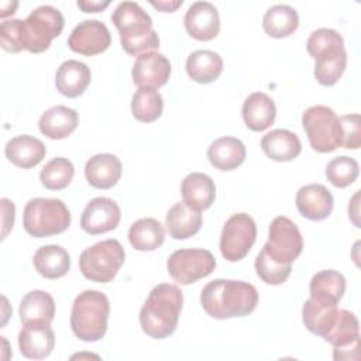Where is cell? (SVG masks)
<instances>
[{
	"mask_svg": "<svg viewBox=\"0 0 361 361\" xmlns=\"http://www.w3.org/2000/svg\"><path fill=\"white\" fill-rule=\"evenodd\" d=\"M17 6H18L17 1H6V3H1V6H0V17H1V18H6L7 16L14 14Z\"/></svg>",
	"mask_w": 361,
	"mask_h": 361,
	"instance_id": "obj_45",
	"label": "cell"
},
{
	"mask_svg": "<svg viewBox=\"0 0 361 361\" xmlns=\"http://www.w3.org/2000/svg\"><path fill=\"white\" fill-rule=\"evenodd\" d=\"M254 267H255L257 275L268 285L283 283L289 278L292 271V265H282L274 261L264 247L257 255Z\"/></svg>",
	"mask_w": 361,
	"mask_h": 361,
	"instance_id": "obj_39",
	"label": "cell"
},
{
	"mask_svg": "<svg viewBox=\"0 0 361 361\" xmlns=\"http://www.w3.org/2000/svg\"><path fill=\"white\" fill-rule=\"evenodd\" d=\"M360 173L358 162L351 157H336L326 166L327 180L336 188H347L355 182Z\"/></svg>",
	"mask_w": 361,
	"mask_h": 361,
	"instance_id": "obj_38",
	"label": "cell"
},
{
	"mask_svg": "<svg viewBox=\"0 0 361 361\" xmlns=\"http://www.w3.org/2000/svg\"><path fill=\"white\" fill-rule=\"evenodd\" d=\"M258 292L254 285L235 279H214L200 293L203 310L213 319L244 317L254 312Z\"/></svg>",
	"mask_w": 361,
	"mask_h": 361,
	"instance_id": "obj_2",
	"label": "cell"
},
{
	"mask_svg": "<svg viewBox=\"0 0 361 361\" xmlns=\"http://www.w3.org/2000/svg\"><path fill=\"white\" fill-rule=\"evenodd\" d=\"M314 78L322 86H333L343 76L347 66V51L338 52L314 59Z\"/></svg>",
	"mask_w": 361,
	"mask_h": 361,
	"instance_id": "obj_37",
	"label": "cell"
},
{
	"mask_svg": "<svg viewBox=\"0 0 361 361\" xmlns=\"http://www.w3.org/2000/svg\"><path fill=\"white\" fill-rule=\"evenodd\" d=\"M164 226L152 217L134 221L128 230V241L138 251H154L164 244Z\"/></svg>",
	"mask_w": 361,
	"mask_h": 361,
	"instance_id": "obj_33",
	"label": "cell"
},
{
	"mask_svg": "<svg viewBox=\"0 0 361 361\" xmlns=\"http://www.w3.org/2000/svg\"><path fill=\"white\" fill-rule=\"evenodd\" d=\"M216 268V258L203 248H182L171 254L166 269L171 278L180 285H190L210 275Z\"/></svg>",
	"mask_w": 361,
	"mask_h": 361,
	"instance_id": "obj_10",
	"label": "cell"
},
{
	"mask_svg": "<svg viewBox=\"0 0 361 361\" xmlns=\"http://www.w3.org/2000/svg\"><path fill=\"white\" fill-rule=\"evenodd\" d=\"M261 148L268 158L278 162H288L300 154L302 144L295 133L285 128H276L262 137Z\"/></svg>",
	"mask_w": 361,
	"mask_h": 361,
	"instance_id": "obj_27",
	"label": "cell"
},
{
	"mask_svg": "<svg viewBox=\"0 0 361 361\" xmlns=\"http://www.w3.org/2000/svg\"><path fill=\"white\" fill-rule=\"evenodd\" d=\"M340 48H344V39L340 32L331 28L314 30L309 35L306 42V49L313 59H316L317 56L326 52L340 49Z\"/></svg>",
	"mask_w": 361,
	"mask_h": 361,
	"instance_id": "obj_40",
	"label": "cell"
},
{
	"mask_svg": "<svg viewBox=\"0 0 361 361\" xmlns=\"http://www.w3.org/2000/svg\"><path fill=\"white\" fill-rule=\"evenodd\" d=\"M55 347V334L49 323H30L18 333V348L25 358L41 360Z\"/></svg>",
	"mask_w": 361,
	"mask_h": 361,
	"instance_id": "obj_18",
	"label": "cell"
},
{
	"mask_svg": "<svg viewBox=\"0 0 361 361\" xmlns=\"http://www.w3.org/2000/svg\"><path fill=\"white\" fill-rule=\"evenodd\" d=\"M152 7L164 11V13H173L178 7L183 4V0H162V1H149Z\"/></svg>",
	"mask_w": 361,
	"mask_h": 361,
	"instance_id": "obj_44",
	"label": "cell"
},
{
	"mask_svg": "<svg viewBox=\"0 0 361 361\" xmlns=\"http://www.w3.org/2000/svg\"><path fill=\"white\" fill-rule=\"evenodd\" d=\"M78 124L79 114L75 109L66 106H54L42 113L38 121V128L51 140H63L76 130Z\"/></svg>",
	"mask_w": 361,
	"mask_h": 361,
	"instance_id": "obj_24",
	"label": "cell"
},
{
	"mask_svg": "<svg viewBox=\"0 0 361 361\" xmlns=\"http://www.w3.org/2000/svg\"><path fill=\"white\" fill-rule=\"evenodd\" d=\"M111 21L120 34L123 49L140 56L159 48V37L152 30L149 14L135 1H121L111 14Z\"/></svg>",
	"mask_w": 361,
	"mask_h": 361,
	"instance_id": "obj_4",
	"label": "cell"
},
{
	"mask_svg": "<svg viewBox=\"0 0 361 361\" xmlns=\"http://www.w3.org/2000/svg\"><path fill=\"white\" fill-rule=\"evenodd\" d=\"M183 202L193 210L203 212L209 209L216 199V186L213 179L202 172L186 175L180 185Z\"/></svg>",
	"mask_w": 361,
	"mask_h": 361,
	"instance_id": "obj_23",
	"label": "cell"
},
{
	"mask_svg": "<svg viewBox=\"0 0 361 361\" xmlns=\"http://www.w3.org/2000/svg\"><path fill=\"white\" fill-rule=\"evenodd\" d=\"M110 4L109 0L106 1H93V0H79L78 7L85 13H99L104 10Z\"/></svg>",
	"mask_w": 361,
	"mask_h": 361,
	"instance_id": "obj_43",
	"label": "cell"
},
{
	"mask_svg": "<svg viewBox=\"0 0 361 361\" xmlns=\"http://www.w3.org/2000/svg\"><path fill=\"white\" fill-rule=\"evenodd\" d=\"M257 238V224L247 213L227 219L220 235V252L224 259L237 262L245 258Z\"/></svg>",
	"mask_w": 361,
	"mask_h": 361,
	"instance_id": "obj_9",
	"label": "cell"
},
{
	"mask_svg": "<svg viewBox=\"0 0 361 361\" xmlns=\"http://www.w3.org/2000/svg\"><path fill=\"white\" fill-rule=\"evenodd\" d=\"M337 309V306L319 305L309 298L302 307V320L305 327L313 334L324 337L336 320Z\"/></svg>",
	"mask_w": 361,
	"mask_h": 361,
	"instance_id": "obj_35",
	"label": "cell"
},
{
	"mask_svg": "<svg viewBox=\"0 0 361 361\" xmlns=\"http://www.w3.org/2000/svg\"><path fill=\"white\" fill-rule=\"evenodd\" d=\"M310 299L323 306H337L345 292V278L334 269L314 274L309 283Z\"/></svg>",
	"mask_w": 361,
	"mask_h": 361,
	"instance_id": "obj_19",
	"label": "cell"
},
{
	"mask_svg": "<svg viewBox=\"0 0 361 361\" xmlns=\"http://www.w3.org/2000/svg\"><path fill=\"white\" fill-rule=\"evenodd\" d=\"M6 158L16 166L30 169L37 166L47 154L44 142L32 135L23 134L11 138L4 148Z\"/></svg>",
	"mask_w": 361,
	"mask_h": 361,
	"instance_id": "obj_21",
	"label": "cell"
},
{
	"mask_svg": "<svg viewBox=\"0 0 361 361\" xmlns=\"http://www.w3.org/2000/svg\"><path fill=\"white\" fill-rule=\"evenodd\" d=\"M295 202L299 213L312 221L327 219L334 206L333 195L324 185L320 183L302 186L296 193Z\"/></svg>",
	"mask_w": 361,
	"mask_h": 361,
	"instance_id": "obj_17",
	"label": "cell"
},
{
	"mask_svg": "<svg viewBox=\"0 0 361 361\" xmlns=\"http://www.w3.org/2000/svg\"><path fill=\"white\" fill-rule=\"evenodd\" d=\"M264 248L278 264L292 265L303 250V238L290 219L278 216L269 224L268 241Z\"/></svg>",
	"mask_w": 361,
	"mask_h": 361,
	"instance_id": "obj_11",
	"label": "cell"
},
{
	"mask_svg": "<svg viewBox=\"0 0 361 361\" xmlns=\"http://www.w3.org/2000/svg\"><path fill=\"white\" fill-rule=\"evenodd\" d=\"M165 226L172 238L186 240L200 230L202 214L189 207L185 202H179L168 210Z\"/></svg>",
	"mask_w": 361,
	"mask_h": 361,
	"instance_id": "obj_28",
	"label": "cell"
},
{
	"mask_svg": "<svg viewBox=\"0 0 361 361\" xmlns=\"http://www.w3.org/2000/svg\"><path fill=\"white\" fill-rule=\"evenodd\" d=\"M111 44V34L99 20H83L71 32L68 47L80 55L93 56L104 52Z\"/></svg>",
	"mask_w": 361,
	"mask_h": 361,
	"instance_id": "obj_13",
	"label": "cell"
},
{
	"mask_svg": "<svg viewBox=\"0 0 361 361\" xmlns=\"http://www.w3.org/2000/svg\"><path fill=\"white\" fill-rule=\"evenodd\" d=\"M1 210H3V234L1 238L4 240L8 231L13 228L14 224V203L6 197L1 199Z\"/></svg>",
	"mask_w": 361,
	"mask_h": 361,
	"instance_id": "obj_42",
	"label": "cell"
},
{
	"mask_svg": "<svg viewBox=\"0 0 361 361\" xmlns=\"http://www.w3.org/2000/svg\"><path fill=\"white\" fill-rule=\"evenodd\" d=\"M121 161L113 154L93 155L85 165L86 180L96 189L113 188L121 178Z\"/></svg>",
	"mask_w": 361,
	"mask_h": 361,
	"instance_id": "obj_22",
	"label": "cell"
},
{
	"mask_svg": "<svg viewBox=\"0 0 361 361\" xmlns=\"http://www.w3.org/2000/svg\"><path fill=\"white\" fill-rule=\"evenodd\" d=\"M65 18L62 13L49 4L34 8L25 20H4L0 25V45L6 52L17 54L28 51L41 54L51 41L62 32Z\"/></svg>",
	"mask_w": 361,
	"mask_h": 361,
	"instance_id": "obj_1",
	"label": "cell"
},
{
	"mask_svg": "<svg viewBox=\"0 0 361 361\" xmlns=\"http://www.w3.org/2000/svg\"><path fill=\"white\" fill-rule=\"evenodd\" d=\"M32 262L37 272L47 279L62 278L71 268V257L68 251L56 244L39 247L34 254Z\"/></svg>",
	"mask_w": 361,
	"mask_h": 361,
	"instance_id": "obj_29",
	"label": "cell"
},
{
	"mask_svg": "<svg viewBox=\"0 0 361 361\" xmlns=\"http://www.w3.org/2000/svg\"><path fill=\"white\" fill-rule=\"evenodd\" d=\"M73 175V164L66 158L56 157L41 169L39 180L45 189L62 190L72 182Z\"/></svg>",
	"mask_w": 361,
	"mask_h": 361,
	"instance_id": "obj_36",
	"label": "cell"
},
{
	"mask_svg": "<svg viewBox=\"0 0 361 361\" xmlns=\"http://www.w3.org/2000/svg\"><path fill=\"white\" fill-rule=\"evenodd\" d=\"M124 259L126 252L120 241L109 238L83 250L79 257V268L86 279L107 283L116 278Z\"/></svg>",
	"mask_w": 361,
	"mask_h": 361,
	"instance_id": "obj_7",
	"label": "cell"
},
{
	"mask_svg": "<svg viewBox=\"0 0 361 361\" xmlns=\"http://www.w3.org/2000/svg\"><path fill=\"white\" fill-rule=\"evenodd\" d=\"M164 110V100L155 89L138 87L131 99V113L141 123H152L158 120Z\"/></svg>",
	"mask_w": 361,
	"mask_h": 361,
	"instance_id": "obj_34",
	"label": "cell"
},
{
	"mask_svg": "<svg viewBox=\"0 0 361 361\" xmlns=\"http://www.w3.org/2000/svg\"><path fill=\"white\" fill-rule=\"evenodd\" d=\"M121 219L118 204L104 196L92 199L82 212L80 227L83 231L92 235L103 234L114 230Z\"/></svg>",
	"mask_w": 361,
	"mask_h": 361,
	"instance_id": "obj_14",
	"label": "cell"
},
{
	"mask_svg": "<svg viewBox=\"0 0 361 361\" xmlns=\"http://www.w3.org/2000/svg\"><path fill=\"white\" fill-rule=\"evenodd\" d=\"M92 79L90 69L86 63L68 59L56 71L55 86L56 90L69 99L79 97L85 93Z\"/></svg>",
	"mask_w": 361,
	"mask_h": 361,
	"instance_id": "obj_20",
	"label": "cell"
},
{
	"mask_svg": "<svg viewBox=\"0 0 361 361\" xmlns=\"http://www.w3.org/2000/svg\"><path fill=\"white\" fill-rule=\"evenodd\" d=\"M302 126L314 151L324 154L341 147L340 117L333 109L322 104L306 109L302 114Z\"/></svg>",
	"mask_w": 361,
	"mask_h": 361,
	"instance_id": "obj_8",
	"label": "cell"
},
{
	"mask_svg": "<svg viewBox=\"0 0 361 361\" xmlns=\"http://www.w3.org/2000/svg\"><path fill=\"white\" fill-rule=\"evenodd\" d=\"M245 145L235 137H220L207 148V159L219 171L237 169L245 161Z\"/></svg>",
	"mask_w": 361,
	"mask_h": 361,
	"instance_id": "obj_25",
	"label": "cell"
},
{
	"mask_svg": "<svg viewBox=\"0 0 361 361\" xmlns=\"http://www.w3.org/2000/svg\"><path fill=\"white\" fill-rule=\"evenodd\" d=\"M298 25V11L288 4H275L262 17V28L272 38H286L296 31Z\"/></svg>",
	"mask_w": 361,
	"mask_h": 361,
	"instance_id": "obj_32",
	"label": "cell"
},
{
	"mask_svg": "<svg viewBox=\"0 0 361 361\" xmlns=\"http://www.w3.org/2000/svg\"><path fill=\"white\" fill-rule=\"evenodd\" d=\"M186 72L196 83H212L219 79L223 72V59L214 51L197 49L188 56Z\"/></svg>",
	"mask_w": 361,
	"mask_h": 361,
	"instance_id": "obj_30",
	"label": "cell"
},
{
	"mask_svg": "<svg viewBox=\"0 0 361 361\" xmlns=\"http://www.w3.org/2000/svg\"><path fill=\"white\" fill-rule=\"evenodd\" d=\"M183 23L188 34L197 41H210L220 31L219 11L209 1L193 3L186 11Z\"/></svg>",
	"mask_w": 361,
	"mask_h": 361,
	"instance_id": "obj_16",
	"label": "cell"
},
{
	"mask_svg": "<svg viewBox=\"0 0 361 361\" xmlns=\"http://www.w3.org/2000/svg\"><path fill=\"white\" fill-rule=\"evenodd\" d=\"M243 120L252 131H264L275 121L276 107L274 100L262 92L251 93L243 104Z\"/></svg>",
	"mask_w": 361,
	"mask_h": 361,
	"instance_id": "obj_26",
	"label": "cell"
},
{
	"mask_svg": "<svg viewBox=\"0 0 361 361\" xmlns=\"http://www.w3.org/2000/svg\"><path fill=\"white\" fill-rule=\"evenodd\" d=\"M169 75L171 63L168 58L155 51L137 56L131 71L134 85L147 89H159L168 82Z\"/></svg>",
	"mask_w": 361,
	"mask_h": 361,
	"instance_id": "obj_15",
	"label": "cell"
},
{
	"mask_svg": "<svg viewBox=\"0 0 361 361\" xmlns=\"http://www.w3.org/2000/svg\"><path fill=\"white\" fill-rule=\"evenodd\" d=\"M333 345L334 360H357L360 343V326L354 313L337 309L336 320L323 337Z\"/></svg>",
	"mask_w": 361,
	"mask_h": 361,
	"instance_id": "obj_12",
	"label": "cell"
},
{
	"mask_svg": "<svg viewBox=\"0 0 361 361\" xmlns=\"http://www.w3.org/2000/svg\"><path fill=\"white\" fill-rule=\"evenodd\" d=\"M71 224V213L59 199L35 197L27 202L23 213V227L35 238L63 233Z\"/></svg>",
	"mask_w": 361,
	"mask_h": 361,
	"instance_id": "obj_6",
	"label": "cell"
},
{
	"mask_svg": "<svg viewBox=\"0 0 361 361\" xmlns=\"http://www.w3.org/2000/svg\"><path fill=\"white\" fill-rule=\"evenodd\" d=\"M183 293L176 285L159 283L152 288L140 310L142 331L157 340L166 338L178 327Z\"/></svg>",
	"mask_w": 361,
	"mask_h": 361,
	"instance_id": "obj_3",
	"label": "cell"
},
{
	"mask_svg": "<svg viewBox=\"0 0 361 361\" xmlns=\"http://www.w3.org/2000/svg\"><path fill=\"white\" fill-rule=\"evenodd\" d=\"M18 313L23 324L51 323L55 316L54 298L45 290H31L21 299Z\"/></svg>",
	"mask_w": 361,
	"mask_h": 361,
	"instance_id": "obj_31",
	"label": "cell"
},
{
	"mask_svg": "<svg viewBox=\"0 0 361 361\" xmlns=\"http://www.w3.org/2000/svg\"><path fill=\"white\" fill-rule=\"evenodd\" d=\"M109 313L110 303L103 292L94 289L83 290L72 303L71 329L82 341H99L107 331Z\"/></svg>",
	"mask_w": 361,
	"mask_h": 361,
	"instance_id": "obj_5",
	"label": "cell"
},
{
	"mask_svg": "<svg viewBox=\"0 0 361 361\" xmlns=\"http://www.w3.org/2000/svg\"><path fill=\"white\" fill-rule=\"evenodd\" d=\"M341 126V147L348 149H358L361 145V118L360 114H345L340 117Z\"/></svg>",
	"mask_w": 361,
	"mask_h": 361,
	"instance_id": "obj_41",
	"label": "cell"
}]
</instances>
